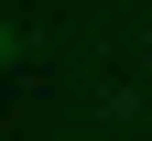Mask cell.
<instances>
[{
  "mask_svg": "<svg viewBox=\"0 0 152 141\" xmlns=\"http://www.w3.org/2000/svg\"><path fill=\"white\" fill-rule=\"evenodd\" d=\"M0 54H11V22H0Z\"/></svg>",
  "mask_w": 152,
  "mask_h": 141,
  "instance_id": "cell-1",
  "label": "cell"
}]
</instances>
